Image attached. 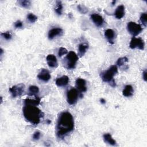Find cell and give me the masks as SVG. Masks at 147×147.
<instances>
[{
	"label": "cell",
	"mask_w": 147,
	"mask_h": 147,
	"mask_svg": "<svg viewBox=\"0 0 147 147\" xmlns=\"http://www.w3.org/2000/svg\"><path fill=\"white\" fill-rule=\"evenodd\" d=\"M1 35L3 38H4L6 40H9L11 38V34L10 32L7 31L6 32H2L1 33Z\"/></svg>",
	"instance_id": "obj_28"
},
{
	"label": "cell",
	"mask_w": 147,
	"mask_h": 147,
	"mask_svg": "<svg viewBox=\"0 0 147 147\" xmlns=\"http://www.w3.org/2000/svg\"><path fill=\"white\" fill-rule=\"evenodd\" d=\"M29 95H34L36 96L39 92V88L37 86H30L29 87Z\"/></svg>",
	"instance_id": "obj_22"
},
{
	"label": "cell",
	"mask_w": 147,
	"mask_h": 147,
	"mask_svg": "<svg viewBox=\"0 0 147 147\" xmlns=\"http://www.w3.org/2000/svg\"><path fill=\"white\" fill-rule=\"evenodd\" d=\"M37 78L38 79H40L41 81H43L44 82H47L50 80L51 76L48 70L43 68L38 74Z\"/></svg>",
	"instance_id": "obj_11"
},
{
	"label": "cell",
	"mask_w": 147,
	"mask_h": 147,
	"mask_svg": "<svg viewBox=\"0 0 147 147\" xmlns=\"http://www.w3.org/2000/svg\"><path fill=\"white\" fill-rule=\"evenodd\" d=\"M77 8L79 11L82 14H85L88 12V9L83 5H78Z\"/></svg>",
	"instance_id": "obj_25"
},
{
	"label": "cell",
	"mask_w": 147,
	"mask_h": 147,
	"mask_svg": "<svg viewBox=\"0 0 147 147\" xmlns=\"http://www.w3.org/2000/svg\"><path fill=\"white\" fill-rule=\"evenodd\" d=\"M41 136V133L38 131H35L33 135V139L34 140H38Z\"/></svg>",
	"instance_id": "obj_30"
},
{
	"label": "cell",
	"mask_w": 147,
	"mask_h": 147,
	"mask_svg": "<svg viewBox=\"0 0 147 147\" xmlns=\"http://www.w3.org/2000/svg\"><path fill=\"white\" fill-rule=\"evenodd\" d=\"M67 53H68V51H67V49H65L63 47H61L59 49L58 55H59V57H61L63 55H64L67 54Z\"/></svg>",
	"instance_id": "obj_29"
},
{
	"label": "cell",
	"mask_w": 147,
	"mask_h": 147,
	"mask_svg": "<svg viewBox=\"0 0 147 147\" xmlns=\"http://www.w3.org/2000/svg\"><path fill=\"white\" fill-rule=\"evenodd\" d=\"M36 98L34 99H25L24 100V104H30V105H33L37 106L39 105L40 102V98H39L37 96H35Z\"/></svg>",
	"instance_id": "obj_20"
},
{
	"label": "cell",
	"mask_w": 147,
	"mask_h": 147,
	"mask_svg": "<svg viewBox=\"0 0 147 147\" xmlns=\"http://www.w3.org/2000/svg\"><path fill=\"white\" fill-rule=\"evenodd\" d=\"M63 29L60 28H52L48 32V38L49 40H52L55 37L58 36H61L63 34Z\"/></svg>",
	"instance_id": "obj_12"
},
{
	"label": "cell",
	"mask_w": 147,
	"mask_h": 147,
	"mask_svg": "<svg viewBox=\"0 0 147 147\" xmlns=\"http://www.w3.org/2000/svg\"><path fill=\"white\" fill-rule=\"evenodd\" d=\"M118 72V68L117 65H111L107 70L103 72L100 74L102 79L105 82H108L113 87H115V82L114 79V76Z\"/></svg>",
	"instance_id": "obj_3"
},
{
	"label": "cell",
	"mask_w": 147,
	"mask_h": 147,
	"mask_svg": "<svg viewBox=\"0 0 147 147\" xmlns=\"http://www.w3.org/2000/svg\"><path fill=\"white\" fill-rule=\"evenodd\" d=\"M88 48V45L87 43H81L78 46V55L80 57L83 56Z\"/></svg>",
	"instance_id": "obj_17"
},
{
	"label": "cell",
	"mask_w": 147,
	"mask_h": 147,
	"mask_svg": "<svg viewBox=\"0 0 147 147\" xmlns=\"http://www.w3.org/2000/svg\"><path fill=\"white\" fill-rule=\"evenodd\" d=\"M100 103H102V104L106 103V100H105L103 98H101V99H100Z\"/></svg>",
	"instance_id": "obj_33"
},
{
	"label": "cell",
	"mask_w": 147,
	"mask_h": 147,
	"mask_svg": "<svg viewBox=\"0 0 147 147\" xmlns=\"http://www.w3.org/2000/svg\"><path fill=\"white\" fill-rule=\"evenodd\" d=\"M78 60V57L75 52L73 51H70L69 53H67V55L65 57L67 68L69 69H74L75 67Z\"/></svg>",
	"instance_id": "obj_4"
},
{
	"label": "cell",
	"mask_w": 147,
	"mask_h": 147,
	"mask_svg": "<svg viewBox=\"0 0 147 147\" xmlns=\"http://www.w3.org/2000/svg\"><path fill=\"white\" fill-rule=\"evenodd\" d=\"M91 20L94 24L98 27H101L104 24V20L103 17L97 13H93L90 16Z\"/></svg>",
	"instance_id": "obj_9"
},
{
	"label": "cell",
	"mask_w": 147,
	"mask_h": 147,
	"mask_svg": "<svg viewBox=\"0 0 147 147\" xmlns=\"http://www.w3.org/2000/svg\"><path fill=\"white\" fill-rule=\"evenodd\" d=\"M114 16L117 19H121L125 16V6L123 5H121L118 6L115 12Z\"/></svg>",
	"instance_id": "obj_16"
},
{
	"label": "cell",
	"mask_w": 147,
	"mask_h": 147,
	"mask_svg": "<svg viewBox=\"0 0 147 147\" xmlns=\"http://www.w3.org/2000/svg\"><path fill=\"white\" fill-rule=\"evenodd\" d=\"M55 11L59 16L61 15L62 11H63V4L61 1H56Z\"/></svg>",
	"instance_id": "obj_21"
},
{
	"label": "cell",
	"mask_w": 147,
	"mask_h": 147,
	"mask_svg": "<svg viewBox=\"0 0 147 147\" xmlns=\"http://www.w3.org/2000/svg\"><path fill=\"white\" fill-rule=\"evenodd\" d=\"M134 92V90L131 85H126L125 88L122 91V94L126 97H129L133 95Z\"/></svg>",
	"instance_id": "obj_18"
},
{
	"label": "cell",
	"mask_w": 147,
	"mask_h": 147,
	"mask_svg": "<svg viewBox=\"0 0 147 147\" xmlns=\"http://www.w3.org/2000/svg\"><path fill=\"white\" fill-rule=\"evenodd\" d=\"M79 96V92L77 89L71 88L67 91V100L69 105H74L78 100Z\"/></svg>",
	"instance_id": "obj_7"
},
{
	"label": "cell",
	"mask_w": 147,
	"mask_h": 147,
	"mask_svg": "<svg viewBox=\"0 0 147 147\" xmlns=\"http://www.w3.org/2000/svg\"><path fill=\"white\" fill-rule=\"evenodd\" d=\"M47 122H48V123H49L51 122V121H49V120H48V121H47Z\"/></svg>",
	"instance_id": "obj_35"
},
{
	"label": "cell",
	"mask_w": 147,
	"mask_h": 147,
	"mask_svg": "<svg viewBox=\"0 0 147 147\" xmlns=\"http://www.w3.org/2000/svg\"><path fill=\"white\" fill-rule=\"evenodd\" d=\"M127 29L129 33L134 37L141 32L142 30V28L140 24H137L134 22L130 21L127 23Z\"/></svg>",
	"instance_id": "obj_5"
},
{
	"label": "cell",
	"mask_w": 147,
	"mask_h": 147,
	"mask_svg": "<svg viewBox=\"0 0 147 147\" xmlns=\"http://www.w3.org/2000/svg\"><path fill=\"white\" fill-rule=\"evenodd\" d=\"M146 13H142L141 14L140 16V21L142 24V25L146 27L147 25V21H146Z\"/></svg>",
	"instance_id": "obj_27"
},
{
	"label": "cell",
	"mask_w": 147,
	"mask_h": 147,
	"mask_svg": "<svg viewBox=\"0 0 147 147\" xmlns=\"http://www.w3.org/2000/svg\"><path fill=\"white\" fill-rule=\"evenodd\" d=\"M76 87L78 91L80 92H84L87 91L86 82L84 79L82 78H78L75 82Z\"/></svg>",
	"instance_id": "obj_10"
},
{
	"label": "cell",
	"mask_w": 147,
	"mask_h": 147,
	"mask_svg": "<svg viewBox=\"0 0 147 147\" xmlns=\"http://www.w3.org/2000/svg\"><path fill=\"white\" fill-rule=\"evenodd\" d=\"M47 62L49 67L51 68H56L58 66V63L56 57L53 55H48L47 56Z\"/></svg>",
	"instance_id": "obj_13"
},
{
	"label": "cell",
	"mask_w": 147,
	"mask_h": 147,
	"mask_svg": "<svg viewBox=\"0 0 147 147\" xmlns=\"http://www.w3.org/2000/svg\"><path fill=\"white\" fill-rule=\"evenodd\" d=\"M27 19L31 23H34L37 20V17L33 13H29L27 16Z\"/></svg>",
	"instance_id": "obj_26"
},
{
	"label": "cell",
	"mask_w": 147,
	"mask_h": 147,
	"mask_svg": "<svg viewBox=\"0 0 147 147\" xmlns=\"http://www.w3.org/2000/svg\"><path fill=\"white\" fill-rule=\"evenodd\" d=\"M105 36L111 44H114V40L115 38V33L113 29H108L105 32Z\"/></svg>",
	"instance_id": "obj_15"
},
{
	"label": "cell",
	"mask_w": 147,
	"mask_h": 147,
	"mask_svg": "<svg viewBox=\"0 0 147 147\" xmlns=\"http://www.w3.org/2000/svg\"><path fill=\"white\" fill-rule=\"evenodd\" d=\"M103 138L105 142L109 144V145H111L112 146L116 145V141L112 138V136L110 133H106L103 134Z\"/></svg>",
	"instance_id": "obj_19"
},
{
	"label": "cell",
	"mask_w": 147,
	"mask_h": 147,
	"mask_svg": "<svg viewBox=\"0 0 147 147\" xmlns=\"http://www.w3.org/2000/svg\"><path fill=\"white\" fill-rule=\"evenodd\" d=\"M18 3L19 5H20L21 7H23L24 8H29L31 5L30 2L28 0L18 1Z\"/></svg>",
	"instance_id": "obj_23"
},
{
	"label": "cell",
	"mask_w": 147,
	"mask_h": 147,
	"mask_svg": "<svg viewBox=\"0 0 147 147\" xmlns=\"http://www.w3.org/2000/svg\"><path fill=\"white\" fill-rule=\"evenodd\" d=\"M68 82H69V78L66 75H64V76H62L61 77L57 78L55 82L56 84L59 87L65 86L68 84Z\"/></svg>",
	"instance_id": "obj_14"
},
{
	"label": "cell",
	"mask_w": 147,
	"mask_h": 147,
	"mask_svg": "<svg viewBox=\"0 0 147 147\" xmlns=\"http://www.w3.org/2000/svg\"><path fill=\"white\" fill-rule=\"evenodd\" d=\"M25 88V85L23 83H20L10 87L9 88V92L11 94L12 97L16 98L21 96L24 94Z\"/></svg>",
	"instance_id": "obj_6"
},
{
	"label": "cell",
	"mask_w": 147,
	"mask_h": 147,
	"mask_svg": "<svg viewBox=\"0 0 147 147\" xmlns=\"http://www.w3.org/2000/svg\"><path fill=\"white\" fill-rule=\"evenodd\" d=\"M74 129V120L72 114L68 111L61 113L58 117L56 134L58 138L62 139Z\"/></svg>",
	"instance_id": "obj_1"
},
{
	"label": "cell",
	"mask_w": 147,
	"mask_h": 147,
	"mask_svg": "<svg viewBox=\"0 0 147 147\" xmlns=\"http://www.w3.org/2000/svg\"><path fill=\"white\" fill-rule=\"evenodd\" d=\"M128 61V59L126 57H120L117 60V64L119 67H122V65H125L126 63Z\"/></svg>",
	"instance_id": "obj_24"
},
{
	"label": "cell",
	"mask_w": 147,
	"mask_h": 147,
	"mask_svg": "<svg viewBox=\"0 0 147 147\" xmlns=\"http://www.w3.org/2000/svg\"><path fill=\"white\" fill-rule=\"evenodd\" d=\"M23 26V24H22V22L20 21V20H18L15 23H14V26L16 28H22Z\"/></svg>",
	"instance_id": "obj_31"
},
{
	"label": "cell",
	"mask_w": 147,
	"mask_h": 147,
	"mask_svg": "<svg viewBox=\"0 0 147 147\" xmlns=\"http://www.w3.org/2000/svg\"><path fill=\"white\" fill-rule=\"evenodd\" d=\"M22 112L25 118L33 125H37L44 115L36 105L30 104H24Z\"/></svg>",
	"instance_id": "obj_2"
},
{
	"label": "cell",
	"mask_w": 147,
	"mask_h": 147,
	"mask_svg": "<svg viewBox=\"0 0 147 147\" xmlns=\"http://www.w3.org/2000/svg\"><path fill=\"white\" fill-rule=\"evenodd\" d=\"M146 70L145 69L143 72H142V78L146 82Z\"/></svg>",
	"instance_id": "obj_32"
},
{
	"label": "cell",
	"mask_w": 147,
	"mask_h": 147,
	"mask_svg": "<svg viewBox=\"0 0 147 147\" xmlns=\"http://www.w3.org/2000/svg\"><path fill=\"white\" fill-rule=\"evenodd\" d=\"M129 47L131 49H135L138 48L140 50H144V47H145V43L144 40L140 38H136L135 37H133L131 38V40L130 41Z\"/></svg>",
	"instance_id": "obj_8"
},
{
	"label": "cell",
	"mask_w": 147,
	"mask_h": 147,
	"mask_svg": "<svg viewBox=\"0 0 147 147\" xmlns=\"http://www.w3.org/2000/svg\"><path fill=\"white\" fill-rule=\"evenodd\" d=\"M114 3H115V1H113V3H112V5H114Z\"/></svg>",
	"instance_id": "obj_34"
}]
</instances>
